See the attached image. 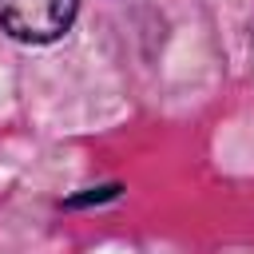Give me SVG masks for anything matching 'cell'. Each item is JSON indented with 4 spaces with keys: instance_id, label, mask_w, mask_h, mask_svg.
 Instances as JSON below:
<instances>
[{
    "instance_id": "1",
    "label": "cell",
    "mask_w": 254,
    "mask_h": 254,
    "mask_svg": "<svg viewBox=\"0 0 254 254\" xmlns=\"http://www.w3.org/2000/svg\"><path fill=\"white\" fill-rule=\"evenodd\" d=\"M79 0H0V28L24 44L60 40L75 20Z\"/></svg>"
}]
</instances>
